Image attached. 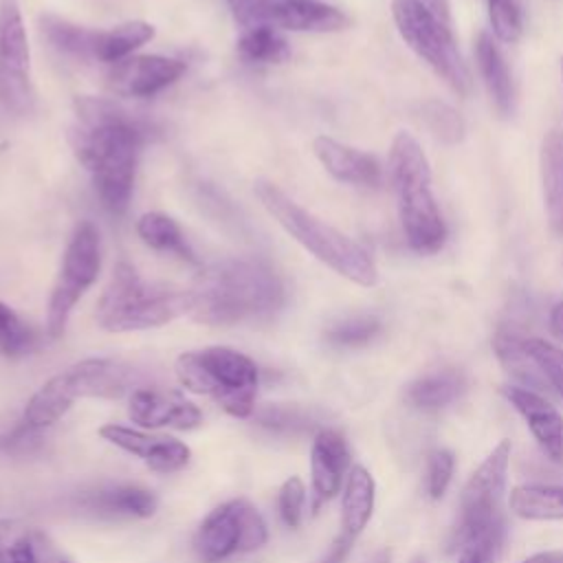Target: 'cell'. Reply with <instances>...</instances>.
Wrapping results in <instances>:
<instances>
[{
    "label": "cell",
    "mask_w": 563,
    "mask_h": 563,
    "mask_svg": "<svg viewBox=\"0 0 563 563\" xmlns=\"http://www.w3.org/2000/svg\"><path fill=\"white\" fill-rule=\"evenodd\" d=\"M70 147L92 178L101 205L123 213L130 205L145 125L119 103L103 97L75 99Z\"/></svg>",
    "instance_id": "obj_1"
},
{
    "label": "cell",
    "mask_w": 563,
    "mask_h": 563,
    "mask_svg": "<svg viewBox=\"0 0 563 563\" xmlns=\"http://www.w3.org/2000/svg\"><path fill=\"white\" fill-rule=\"evenodd\" d=\"M189 317L207 325H233L273 314L284 303V286L260 260H222L198 273Z\"/></svg>",
    "instance_id": "obj_2"
},
{
    "label": "cell",
    "mask_w": 563,
    "mask_h": 563,
    "mask_svg": "<svg viewBox=\"0 0 563 563\" xmlns=\"http://www.w3.org/2000/svg\"><path fill=\"white\" fill-rule=\"evenodd\" d=\"M255 196L264 209L286 229V233H290L303 249H308L334 273L358 286L376 284L378 271L372 255L352 238L306 211L271 180H257Z\"/></svg>",
    "instance_id": "obj_3"
},
{
    "label": "cell",
    "mask_w": 563,
    "mask_h": 563,
    "mask_svg": "<svg viewBox=\"0 0 563 563\" xmlns=\"http://www.w3.org/2000/svg\"><path fill=\"white\" fill-rule=\"evenodd\" d=\"M189 288L145 282L132 264L119 262L103 288L95 319L108 332H134L165 325L189 314Z\"/></svg>",
    "instance_id": "obj_4"
},
{
    "label": "cell",
    "mask_w": 563,
    "mask_h": 563,
    "mask_svg": "<svg viewBox=\"0 0 563 563\" xmlns=\"http://www.w3.org/2000/svg\"><path fill=\"white\" fill-rule=\"evenodd\" d=\"M389 172L407 244L416 253H435L444 244L446 227L431 191L427 154L409 132L394 136Z\"/></svg>",
    "instance_id": "obj_5"
},
{
    "label": "cell",
    "mask_w": 563,
    "mask_h": 563,
    "mask_svg": "<svg viewBox=\"0 0 563 563\" xmlns=\"http://www.w3.org/2000/svg\"><path fill=\"white\" fill-rule=\"evenodd\" d=\"M174 369L185 389L209 396L229 416L249 418L253 413L260 374L246 354L211 345L180 354Z\"/></svg>",
    "instance_id": "obj_6"
},
{
    "label": "cell",
    "mask_w": 563,
    "mask_h": 563,
    "mask_svg": "<svg viewBox=\"0 0 563 563\" xmlns=\"http://www.w3.org/2000/svg\"><path fill=\"white\" fill-rule=\"evenodd\" d=\"M134 369L114 358H84L48 378L26 402L22 418L44 431L53 427L77 398H121L132 389Z\"/></svg>",
    "instance_id": "obj_7"
},
{
    "label": "cell",
    "mask_w": 563,
    "mask_h": 563,
    "mask_svg": "<svg viewBox=\"0 0 563 563\" xmlns=\"http://www.w3.org/2000/svg\"><path fill=\"white\" fill-rule=\"evenodd\" d=\"M391 13L400 37L409 44V48L424 59L455 92L466 95L471 90V75L455 46L449 24L418 0H394Z\"/></svg>",
    "instance_id": "obj_8"
},
{
    "label": "cell",
    "mask_w": 563,
    "mask_h": 563,
    "mask_svg": "<svg viewBox=\"0 0 563 563\" xmlns=\"http://www.w3.org/2000/svg\"><path fill=\"white\" fill-rule=\"evenodd\" d=\"M101 268V242L99 231L92 222L75 227L70 242L64 251L62 268L51 290L46 330L53 339L62 336L68 317L81 295L95 284Z\"/></svg>",
    "instance_id": "obj_9"
},
{
    "label": "cell",
    "mask_w": 563,
    "mask_h": 563,
    "mask_svg": "<svg viewBox=\"0 0 563 563\" xmlns=\"http://www.w3.org/2000/svg\"><path fill=\"white\" fill-rule=\"evenodd\" d=\"M266 539L268 530L260 510L249 499H231L202 519L194 537V552L202 563H220L262 548Z\"/></svg>",
    "instance_id": "obj_10"
},
{
    "label": "cell",
    "mask_w": 563,
    "mask_h": 563,
    "mask_svg": "<svg viewBox=\"0 0 563 563\" xmlns=\"http://www.w3.org/2000/svg\"><path fill=\"white\" fill-rule=\"evenodd\" d=\"M510 462V442L501 440L493 453L477 466L462 490L460 521L453 530L449 550H462L473 537L499 521V499L506 486V471Z\"/></svg>",
    "instance_id": "obj_11"
},
{
    "label": "cell",
    "mask_w": 563,
    "mask_h": 563,
    "mask_svg": "<svg viewBox=\"0 0 563 563\" xmlns=\"http://www.w3.org/2000/svg\"><path fill=\"white\" fill-rule=\"evenodd\" d=\"M0 103L18 114L31 110V53L15 0L0 2Z\"/></svg>",
    "instance_id": "obj_12"
},
{
    "label": "cell",
    "mask_w": 563,
    "mask_h": 563,
    "mask_svg": "<svg viewBox=\"0 0 563 563\" xmlns=\"http://www.w3.org/2000/svg\"><path fill=\"white\" fill-rule=\"evenodd\" d=\"M332 33L347 26V15L319 0H251V26Z\"/></svg>",
    "instance_id": "obj_13"
},
{
    "label": "cell",
    "mask_w": 563,
    "mask_h": 563,
    "mask_svg": "<svg viewBox=\"0 0 563 563\" xmlns=\"http://www.w3.org/2000/svg\"><path fill=\"white\" fill-rule=\"evenodd\" d=\"M185 73V64L165 55H130L110 64L106 84L119 97H152L172 86Z\"/></svg>",
    "instance_id": "obj_14"
},
{
    "label": "cell",
    "mask_w": 563,
    "mask_h": 563,
    "mask_svg": "<svg viewBox=\"0 0 563 563\" xmlns=\"http://www.w3.org/2000/svg\"><path fill=\"white\" fill-rule=\"evenodd\" d=\"M128 416L143 429L172 427L189 431L202 422V411L191 400L178 391H165L156 387L132 389L128 400Z\"/></svg>",
    "instance_id": "obj_15"
},
{
    "label": "cell",
    "mask_w": 563,
    "mask_h": 563,
    "mask_svg": "<svg viewBox=\"0 0 563 563\" xmlns=\"http://www.w3.org/2000/svg\"><path fill=\"white\" fill-rule=\"evenodd\" d=\"M99 435L125 453L136 455L156 473H174L189 464L191 451L185 442L169 435H150L123 424H103Z\"/></svg>",
    "instance_id": "obj_16"
},
{
    "label": "cell",
    "mask_w": 563,
    "mask_h": 563,
    "mask_svg": "<svg viewBox=\"0 0 563 563\" xmlns=\"http://www.w3.org/2000/svg\"><path fill=\"white\" fill-rule=\"evenodd\" d=\"M350 466V449L345 438L334 429H321L312 440L310 475H312V512L330 501Z\"/></svg>",
    "instance_id": "obj_17"
},
{
    "label": "cell",
    "mask_w": 563,
    "mask_h": 563,
    "mask_svg": "<svg viewBox=\"0 0 563 563\" xmlns=\"http://www.w3.org/2000/svg\"><path fill=\"white\" fill-rule=\"evenodd\" d=\"M506 398L528 422L541 451L556 464H563V416L541 394L523 387H506Z\"/></svg>",
    "instance_id": "obj_18"
},
{
    "label": "cell",
    "mask_w": 563,
    "mask_h": 563,
    "mask_svg": "<svg viewBox=\"0 0 563 563\" xmlns=\"http://www.w3.org/2000/svg\"><path fill=\"white\" fill-rule=\"evenodd\" d=\"M312 150L325 172L341 183L363 187H378L383 183V167L378 158L367 152L343 145L330 136H317Z\"/></svg>",
    "instance_id": "obj_19"
},
{
    "label": "cell",
    "mask_w": 563,
    "mask_h": 563,
    "mask_svg": "<svg viewBox=\"0 0 563 563\" xmlns=\"http://www.w3.org/2000/svg\"><path fill=\"white\" fill-rule=\"evenodd\" d=\"M79 508L103 519H145L154 515L156 497L136 484H114L84 493Z\"/></svg>",
    "instance_id": "obj_20"
},
{
    "label": "cell",
    "mask_w": 563,
    "mask_h": 563,
    "mask_svg": "<svg viewBox=\"0 0 563 563\" xmlns=\"http://www.w3.org/2000/svg\"><path fill=\"white\" fill-rule=\"evenodd\" d=\"M495 352L497 358L501 361L504 369L517 380L521 383L519 387L530 389L534 394H554L550 380L545 378L543 369L539 367V363L532 358V354L526 347V339L515 334V332H497L495 341Z\"/></svg>",
    "instance_id": "obj_21"
},
{
    "label": "cell",
    "mask_w": 563,
    "mask_h": 563,
    "mask_svg": "<svg viewBox=\"0 0 563 563\" xmlns=\"http://www.w3.org/2000/svg\"><path fill=\"white\" fill-rule=\"evenodd\" d=\"M541 183L550 229L563 238V134L556 130L541 145Z\"/></svg>",
    "instance_id": "obj_22"
},
{
    "label": "cell",
    "mask_w": 563,
    "mask_h": 563,
    "mask_svg": "<svg viewBox=\"0 0 563 563\" xmlns=\"http://www.w3.org/2000/svg\"><path fill=\"white\" fill-rule=\"evenodd\" d=\"M374 510V479L367 468L352 466L341 499V532L356 539Z\"/></svg>",
    "instance_id": "obj_23"
},
{
    "label": "cell",
    "mask_w": 563,
    "mask_h": 563,
    "mask_svg": "<svg viewBox=\"0 0 563 563\" xmlns=\"http://www.w3.org/2000/svg\"><path fill=\"white\" fill-rule=\"evenodd\" d=\"M475 53H477V66H479L482 79L488 88V95H490L497 112L508 117L512 112L515 97H512V79H510L508 66L504 62V55L499 53L497 44L493 42V37L488 33H479Z\"/></svg>",
    "instance_id": "obj_24"
},
{
    "label": "cell",
    "mask_w": 563,
    "mask_h": 563,
    "mask_svg": "<svg viewBox=\"0 0 563 563\" xmlns=\"http://www.w3.org/2000/svg\"><path fill=\"white\" fill-rule=\"evenodd\" d=\"M466 389V378L455 367L429 372L407 387V402L418 409H442Z\"/></svg>",
    "instance_id": "obj_25"
},
{
    "label": "cell",
    "mask_w": 563,
    "mask_h": 563,
    "mask_svg": "<svg viewBox=\"0 0 563 563\" xmlns=\"http://www.w3.org/2000/svg\"><path fill=\"white\" fill-rule=\"evenodd\" d=\"M42 33L46 40L59 51L77 59H97V42H99V31L97 29H86L81 24L68 22L57 15H42L40 18Z\"/></svg>",
    "instance_id": "obj_26"
},
{
    "label": "cell",
    "mask_w": 563,
    "mask_h": 563,
    "mask_svg": "<svg viewBox=\"0 0 563 563\" xmlns=\"http://www.w3.org/2000/svg\"><path fill=\"white\" fill-rule=\"evenodd\" d=\"M136 233L139 238L156 249V251H165V253H174L178 255L180 260H187V262H196V255L194 251L189 249L178 222L174 218H169L167 213H161V211H150V213H143L136 222Z\"/></svg>",
    "instance_id": "obj_27"
},
{
    "label": "cell",
    "mask_w": 563,
    "mask_h": 563,
    "mask_svg": "<svg viewBox=\"0 0 563 563\" xmlns=\"http://www.w3.org/2000/svg\"><path fill=\"white\" fill-rule=\"evenodd\" d=\"M152 37H154V26L145 20H130L108 31H99L97 59L106 64H117L130 57L132 51H136Z\"/></svg>",
    "instance_id": "obj_28"
},
{
    "label": "cell",
    "mask_w": 563,
    "mask_h": 563,
    "mask_svg": "<svg viewBox=\"0 0 563 563\" xmlns=\"http://www.w3.org/2000/svg\"><path fill=\"white\" fill-rule=\"evenodd\" d=\"M238 55L251 64H282L290 57V46L275 26L253 24L238 37Z\"/></svg>",
    "instance_id": "obj_29"
},
{
    "label": "cell",
    "mask_w": 563,
    "mask_h": 563,
    "mask_svg": "<svg viewBox=\"0 0 563 563\" xmlns=\"http://www.w3.org/2000/svg\"><path fill=\"white\" fill-rule=\"evenodd\" d=\"M510 510L523 519H563V486H517L510 493Z\"/></svg>",
    "instance_id": "obj_30"
},
{
    "label": "cell",
    "mask_w": 563,
    "mask_h": 563,
    "mask_svg": "<svg viewBox=\"0 0 563 563\" xmlns=\"http://www.w3.org/2000/svg\"><path fill=\"white\" fill-rule=\"evenodd\" d=\"M44 532L15 519H0V563H40Z\"/></svg>",
    "instance_id": "obj_31"
},
{
    "label": "cell",
    "mask_w": 563,
    "mask_h": 563,
    "mask_svg": "<svg viewBox=\"0 0 563 563\" xmlns=\"http://www.w3.org/2000/svg\"><path fill=\"white\" fill-rule=\"evenodd\" d=\"M35 345V330L0 299V354L7 358H18L29 354Z\"/></svg>",
    "instance_id": "obj_32"
},
{
    "label": "cell",
    "mask_w": 563,
    "mask_h": 563,
    "mask_svg": "<svg viewBox=\"0 0 563 563\" xmlns=\"http://www.w3.org/2000/svg\"><path fill=\"white\" fill-rule=\"evenodd\" d=\"M255 420L257 424L279 433H306L319 424L308 409L295 405H266L255 413Z\"/></svg>",
    "instance_id": "obj_33"
},
{
    "label": "cell",
    "mask_w": 563,
    "mask_h": 563,
    "mask_svg": "<svg viewBox=\"0 0 563 563\" xmlns=\"http://www.w3.org/2000/svg\"><path fill=\"white\" fill-rule=\"evenodd\" d=\"M422 112V121L427 123V128L433 132V136H438L444 143H457L464 136V119L460 117V112L442 101H424L420 106Z\"/></svg>",
    "instance_id": "obj_34"
},
{
    "label": "cell",
    "mask_w": 563,
    "mask_h": 563,
    "mask_svg": "<svg viewBox=\"0 0 563 563\" xmlns=\"http://www.w3.org/2000/svg\"><path fill=\"white\" fill-rule=\"evenodd\" d=\"M380 332V321L376 317H350L339 323H334L325 336L336 347H361L369 341H374Z\"/></svg>",
    "instance_id": "obj_35"
},
{
    "label": "cell",
    "mask_w": 563,
    "mask_h": 563,
    "mask_svg": "<svg viewBox=\"0 0 563 563\" xmlns=\"http://www.w3.org/2000/svg\"><path fill=\"white\" fill-rule=\"evenodd\" d=\"M488 18L493 33L506 42L515 44L523 33V15L517 0H488Z\"/></svg>",
    "instance_id": "obj_36"
},
{
    "label": "cell",
    "mask_w": 563,
    "mask_h": 563,
    "mask_svg": "<svg viewBox=\"0 0 563 563\" xmlns=\"http://www.w3.org/2000/svg\"><path fill=\"white\" fill-rule=\"evenodd\" d=\"M526 347L532 358L543 369L545 378L550 380L554 394L563 398V347L545 341V339H526Z\"/></svg>",
    "instance_id": "obj_37"
},
{
    "label": "cell",
    "mask_w": 563,
    "mask_h": 563,
    "mask_svg": "<svg viewBox=\"0 0 563 563\" xmlns=\"http://www.w3.org/2000/svg\"><path fill=\"white\" fill-rule=\"evenodd\" d=\"M504 537V523L501 519L495 521L490 528L473 537L462 550H460V561L457 563H493Z\"/></svg>",
    "instance_id": "obj_38"
},
{
    "label": "cell",
    "mask_w": 563,
    "mask_h": 563,
    "mask_svg": "<svg viewBox=\"0 0 563 563\" xmlns=\"http://www.w3.org/2000/svg\"><path fill=\"white\" fill-rule=\"evenodd\" d=\"M303 504H306V486L299 477H288L277 497L279 517L288 528H297L303 517Z\"/></svg>",
    "instance_id": "obj_39"
},
{
    "label": "cell",
    "mask_w": 563,
    "mask_h": 563,
    "mask_svg": "<svg viewBox=\"0 0 563 563\" xmlns=\"http://www.w3.org/2000/svg\"><path fill=\"white\" fill-rule=\"evenodd\" d=\"M40 429L31 427L24 418H20L9 431L0 433V449L4 453H11V455H24V453H31L40 446L42 438H40Z\"/></svg>",
    "instance_id": "obj_40"
},
{
    "label": "cell",
    "mask_w": 563,
    "mask_h": 563,
    "mask_svg": "<svg viewBox=\"0 0 563 563\" xmlns=\"http://www.w3.org/2000/svg\"><path fill=\"white\" fill-rule=\"evenodd\" d=\"M453 475V455L444 449H435L427 464V490L433 499H440Z\"/></svg>",
    "instance_id": "obj_41"
},
{
    "label": "cell",
    "mask_w": 563,
    "mask_h": 563,
    "mask_svg": "<svg viewBox=\"0 0 563 563\" xmlns=\"http://www.w3.org/2000/svg\"><path fill=\"white\" fill-rule=\"evenodd\" d=\"M352 545H354V539H352V537H347V534H343V532H339V537L334 539V543H332L330 552L323 556V561H321V563H343V561H345V556L350 554Z\"/></svg>",
    "instance_id": "obj_42"
},
{
    "label": "cell",
    "mask_w": 563,
    "mask_h": 563,
    "mask_svg": "<svg viewBox=\"0 0 563 563\" xmlns=\"http://www.w3.org/2000/svg\"><path fill=\"white\" fill-rule=\"evenodd\" d=\"M227 4L240 24L251 26V0H227Z\"/></svg>",
    "instance_id": "obj_43"
},
{
    "label": "cell",
    "mask_w": 563,
    "mask_h": 563,
    "mask_svg": "<svg viewBox=\"0 0 563 563\" xmlns=\"http://www.w3.org/2000/svg\"><path fill=\"white\" fill-rule=\"evenodd\" d=\"M550 330L559 341H563V301H559L550 312Z\"/></svg>",
    "instance_id": "obj_44"
},
{
    "label": "cell",
    "mask_w": 563,
    "mask_h": 563,
    "mask_svg": "<svg viewBox=\"0 0 563 563\" xmlns=\"http://www.w3.org/2000/svg\"><path fill=\"white\" fill-rule=\"evenodd\" d=\"M420 4H424L433 15H438L442 22L449 24V2L446 0H418Z\"/></svg>",
    "instance_id": "obj_45"
},
{
    "label": "cell",
    "mask_w": 563,
    "mask_h": 563,
    "mask_svg": "<svg viewBox=\"0 0 563 563\" xmlns=\"http://www.w3.org/2000/svg\"><path fill=\"white\" fill-rule=\"evenodd\" d=\"M523 563H563V554L561 552H539V554L526 559Z\"/></svg>",
    "instance_id": "obj_46"
},
{
    "label": "cell",
    "mask_w": 563,
    "mask_h": 563,
    "mask_svg": "<svg viewBox=\"0 0 563 563\" xmlns=\"http://www.w3.org/2000/svg\"><path fill=\"white\" fill-rule=\"evenodd\" d=\"M561 75H563V57H561Z\"/></svg>",
    "instance_id": "obj_47"
},
{
    "label": "cell",
    "mask_w": 563,
    "mask_h": 563,
    "mask_svg": "<svg viewBox=\"0 0 563 563\" xmlns=\"http://www.w3.org/2000/svg\"><path fill=\"white\" fill-rule=\"evenodd\" d=\"M413 563H422V561H413Z\"/></svg>",
    "instance_id": "obj_48"
}]
</instances>
